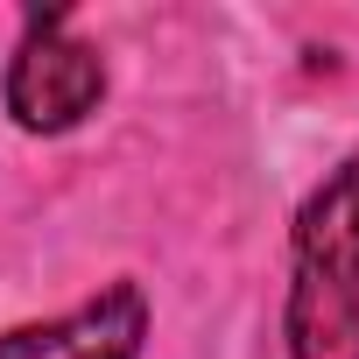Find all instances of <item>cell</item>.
<instances>
[{"label": "cell", "mask_w": 359, "mask_h": 359, "mask_svg": "<svg viewBox=\"0 0 359 359\" xmlns=\"http://www.w3.org/2000/svg\"><path fill=\"white\" fill-rule=\"evenodd\" d=\"M99 92H106L99 50L78 43L64 15H36L22 50H15V64H8V113H15V127L64 134V127H78L99 106Z\"/></svg>", "instance_id": "obj_1"}, {"label": "cell", "mask_w": 359, "mask_h": 359, "mask_svg": "<svg viewBox=\"0 0 359 359\" xmlns=\"http://www.w3.org/2000/svg\"><path fill=\"white\" fill-rule=\"evenodd\" d=\"M141 338H148V296L134 282H113L50 324L8 331L0 359H141Z\"/></svg>", "instance_id": "obj_2"}, {"label": "cell", "mask_w": 359, "mask_h": 359, "mask_svg": "<svg viewBox=\"0 0 359 359\" xmlns=\"http://www.w3.org/2000/svg\"><path fill=\"white\" fill-rule=\"evenodd\" d=\"M296 268L359 289V155L331 176V184L310 191V205L296 219Z\"/></svg>", "instance_id": "obj_3"}, {"label": "cell", "mask_w": 359, "mask_h": 359, "mask_svg": "<svg viewBox=\"0 0 359 359\" xmlns=\"http://www.w3.org/2000/svg\"><path fill=\"white\" fill-rule=\"evenodd\" d=\"M289 359H359V289L296 268V289H289Z\"/></svg>", "instance_id": "obj_4"}]
</instances>
